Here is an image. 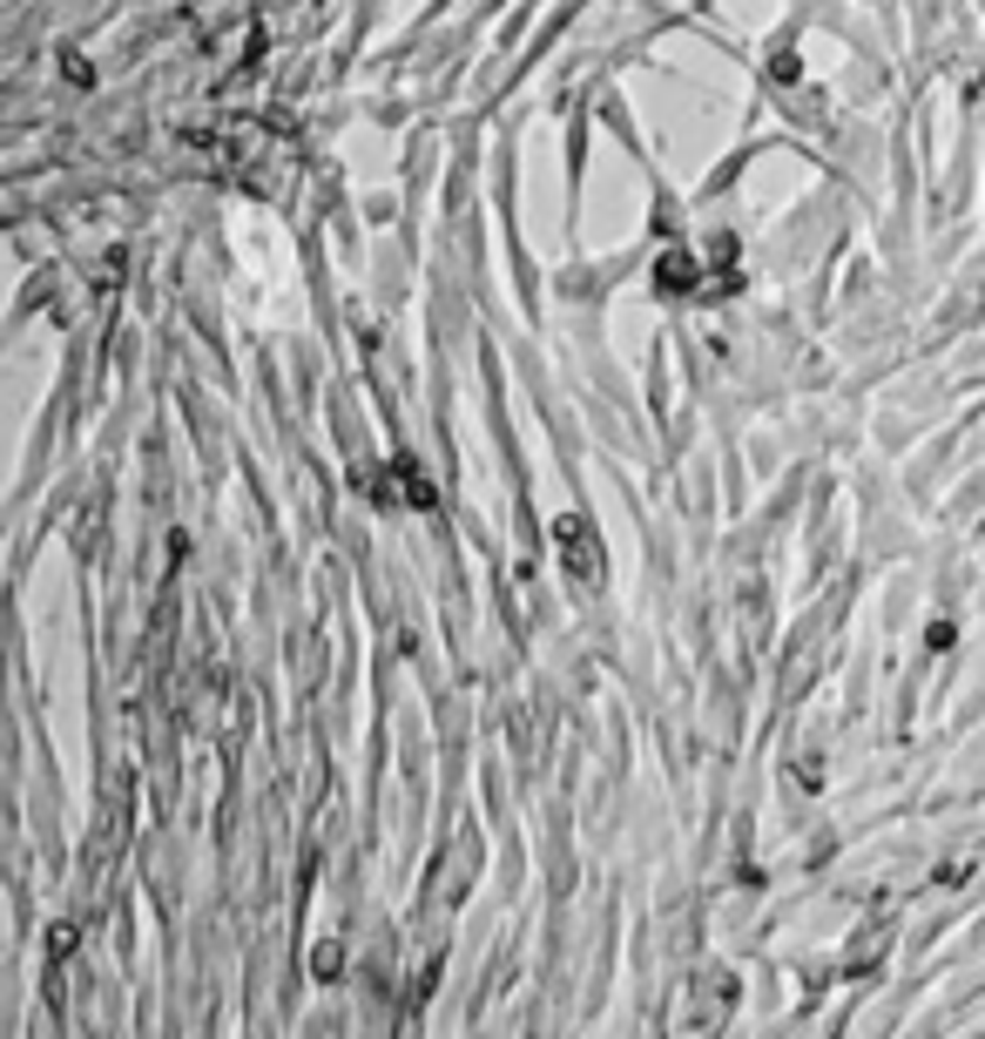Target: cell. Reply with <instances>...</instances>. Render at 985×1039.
Segmentation results:
<instances>
[{
  "label": "cell",
  "mask_w": 985,
  "mask_h": 1039,
  "mask_svg": "<svg viewBox=\"0 0 985 1039\" xmlns=\"http://www.w3.org/2000/svg\"><path fill=\"white\" fill-rule=\"evenodd\" d=\"M466 878H473V830H466V837L446 850V871H439V885H433L426 898H433V905H453V898L466 891Z\"/></svg>",
  "instance_id": "cell-1"
},
{
  "label": "cell",
  "mask_w": 985,
  "mask_h": 1039,
  "mask_svg": "<svg viewBox=\"0 0 985 1039\" xmlns=\"http://www.w3.org/2000/svg\"><path fill=\"white\" fill-rule=\"evenodd\" d=\"M560 547H567L573 581H601V547H588V527H581V520H560Z\"/></svg>",
  "instance_id": "cell-2"
},
{
  "label": "cell",
  "mask_w": 985,
  "mask_h": 1039,
  "mask_svg": "<svg viewBox=\"0 0 985 1039\" xmlns=\"http://www.w3.org/2000/svg\"><path fill=\"white\" fill-rule=\"evenodd\" d=\"M729 999H735V979H729V972H709V999L695 992V1012H702L695 1026H715V1019L729 1012Z\"/></svg>",
  "instance_id": "cell-3"
},
{
  "label": "cell",
  "mask_w": 985,
  "mask_h": 1039,
  "mask_svg": "<svg viewBox=\"0 0 985 1039\" xmlns=\"http://www.w3.org/2000/svg\"><path fill=\"white\" fill-rule=\"evenodd\" d=\"M311 972H317V979H338V972H345V945H338V938L311 945Z\"/></svg>",
  "instance_id": "cell-4"
}]
</instances>
